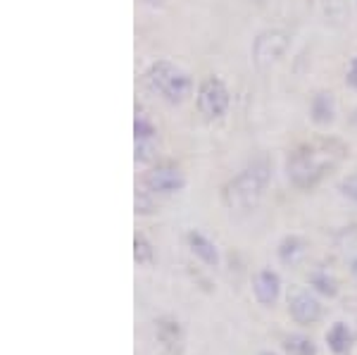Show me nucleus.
<instances>
[{"label": "nucleus", "mask_w": 357, "mask_h": 355, "mask_svg": "<svg viewBox=\"0 0 357 355\" xmlns=\"http://www.w3.org/2000/svg\"><path fill=\"white\" fill-rule=\"evenodd\" d=\"M348 146L336 136H319L296 146L286 158V176L301 191H312L343 165Z\"/></svg>", "instance_id": "obj_1"}, {"label": "nucleus", "mask_w": 357, "mask_h": 355, "mask_svg": "<svg viewBox=\"0 0 357 355\" xmlns=\"http://www.w3.org/2000/svg\"><path fill=\"white\" fill-rule=\"evenodd\" d=\"M272 179V165L264 158L250 163L222 186V203L231 213H248L262 200Z\"/></svg>", "instance_id": "obj_2"}, {"label": "nucleus", "mask_w": 357, "mask_h": 355, "mask_svg": "<svg viewBox=\"0 0 357 355\" xmlns=\"http://www.w3.org/2000/svg\"><path fill=\"white\" fill-rule=\"evenodd\" d=\"M143 84L151 93L160 96L169 105H178L193 93V79L172 60H155L143 74Z\"/></svg>", "instance_id": "obj_3"}, {"label": "nucleus", "mask_w": 357, "mask_h": 355, "mask_svg": "<svg viewBox=\"0 0 357 355\" xmlns=\"http://www.w3.org/2000/svg\"><path fill=\"white\" fill-rule=\"evenodd\" d=\"M195 105H198V112L203 114V119L220 122L229 112V105H231V93H229V86L224 84V79L215 77V74L205 77L198 84V91H195Z\"/></svg>", "instance_id": "obj_4"}, {"label": "nucleus", "mask_w": 357, "mask_h": 355, "mask_svg": "<svg viewBox=\"0 0 357 355\" xmlns=\"http://www.w3.org/2000/svg\"><path fill=\"white\" fill-rule=\"evenodd\" d=\"M291 48V33L286 29H264L255 36L252 41V48H250V55H252V65L257 70H269L274 67L276 62L281 60Z\"/></svg>", "instance_id": "obj_5"}, {"label": "nucleus", "mask_w": 357, "mask_h": 355, "mask_svg": "<svg viewBox=\"0 0 357 355\" xmlns=\"http://www.w3.org/2000/svg\"><path fill=\"white\" fill-rule=\"evenodd\" d=\"M141 186L146 188V191L155 193L158 198H169V196H174V193L183 191V186H186V174H183L176 163L165 160V163H158L155 167H151L141 176Z\"/></svg>", "instance_id": "obj_6"}, {"label": "nucleus", "mask_w": 357, "mask_h": 355, "mask_svg": "<svg viewBox=\"0 0 357 355\" xmlns=\"http://www.w3.org/2000/svg\"><path fill=\"white\" fill-rule=\"evenodd\" d=\"M158 153V127L143 112L134 117V158L136 163H151Z\"/></svg>", "instance_id": "obj_7"}, {"label": "nucleus", "mask_w": 357, "mask_h": 355, "mask_svg": "<svg viewBox=\"0 0 357 355\" xmlns=\"http://www.w3.org/2000/svg\"><path fill=\"white\" fill-rule=\"evenodd\" d=\"M155 339L165 355H183L186 351V334H183L181 322L169 315L155 319Z\"/></svg>", "instance_id": "obj_8"}, {"label": "nucleus", "mask_w": 357, "mask_h": 355, "mask_svg": "<svg viewBox=\"0 0 357 355\" xmlns=\"http://www.w3.org/2000/svg\"><path fill=\"white\" fill-rule=\"evenodd\" d=\"M289 312L298 324L307 327V324H317L321 319V303L310 291L298 289L289 296Z\"/></svg>", "instance_id": "obj_9"}, {"label": "nucleus", "mask_w": 357, "mask_h": 355, "mask_svg": "<svg viewBox=\"0 0 357 355\" xmlns=\"http://www.w3.org/2000/svg\"><path fill=\"white\" fill-rule=\"evenodd\" d=\"M252 294L260 305H274L281 296V277L274 270H260L252 277Z\"/></svg>", "instance_id": "obj_10"}, {"label": "nucleus", "mask_w": 357, "mask_h": 355, "mask_svg": "<svg viewBox=\"0 0 357 355\" xmlns=\"http://www.w3.org/2000/svg\"><path fill=\"white\" fill-rule=\"evenodd\" d=\"M186 243H188V248H191V253L198 257L203 265H207V267L220 265V250H217L215 241H210L203 232L191 229V232L186 234Z\"/></svg>", "instance_id": "obj_11"}, {"label": "nucleus", "mask_w": 357, "mask_h": 355, "mask_svg": "<svg viewBox=\"0 0 357 355\" xmlns=\"http://www.w3.org/2000/svg\"><path fill=\"white\" fill-rule=\"evenodd\" d=\"M310 117L319 127L331 124L336 119V100H333V93H329V91H317L312 100H310Z\"/></svg>", "instance_id": "obj_12"}, {"label": "nucleus", "mask_w": 357, "mask_h": 355, "mask_svg": "<svg viewBox=\"0 0 357 355\" xmlns=\"http://www.w3.org/2000/svg\"><path fill=\"white\" fill-rule=\"evenodd\" d=\"M305 253H307V241L298 234H289L279 241V248H276V257H279L281 265H298L303 260Z\"/></svg>", "instance_id": "obj_13"}, {"label": "nucleus", "mask_w": 357, "mask_h": 355, "mask_svg": "<svg viewBox=\"0 0 357 355\" xmlns=\"http://www.w3.org/2000/svg\"><path fill=\"white\" fill-rule=\"evenodd\" d=\"M326 343L336 355H345L353 348V331L345 322H336L333 327L326 331Z\"/></svg>", "instance_id": "obj_14"}, {"label": "nucleus", "mask_w": 357, "mask_h": 355, "mask_svg": "<svg viewBox=\"0 0 357 355\" xmlns=\"http://www.w3.org/2000/svg\"><path fill=\"white\" fill-rule=\"evenodd\" d=\"M134 262L138 267L155 265V246L146 234H136L134 236Z\"/></svg>", "instance_id": "obj_15"}, {"label": "nucleus", "mask_w": 357, "mask_h": 355, "mask_svg": "<svg viewBox=\"0 0 357 355\" xmlns=\"http://www.w3.org/2000/svg\"><path fill=\"white\" fill-rule=\"evenodd\" d=\"M284 351L289 355H317V343L310 336L289 334L284 336Z\"/></svg>", "instance_id": "obj_16"}, {"label": "nucleus", "mask_w": 357, "mask_h": 355, "mask_svg": "<svg viewBox=\"0 0 357 355\" xmlns=\"http://www.w3.org/2000/svg\"><path fill=\"white\" fill-rule=\"evenodd\" d=\"M310 286H312L314 291H319L321 296H329V299H333V296L338 294L336 279H333L326 270H317L310 274Z\"/></svg>", "instance_id": "obj_17"}, {"label": "nucleus", "mask_w": 357, "mask_h": 355, "mask_svg": "<svg viewBox=\"0 0 357 355\" xmlns=\"http://www.w3.org/2000/svg\"><path fill=\"white\" fill-rule=\"evenodd\" d=\"M134 205H136L138 215H153V213H158V208H160V198L141 186V188H136Z\"/></svg>", "instance_id": "obj_18"}, {"label": "nucleus", "mask_w": 357, "mask_h": 355, "mask_svg": "<svg viewBox=\"0 0 357 355\" xmlns=\"http://www.w3.org/2000/svg\"><path fill=\"white\" fill-rule=\"evenodd\" d=\"M341 193L345 198L353 200V203H357V169L341 181Z\"/></svg>", "instance_id": "obj_19"}, {"label": "nucleus", "mask_w": 357, "mask_h": 355, "mask_svg": "<svg viewBox=\"0 0 357 355\" xmlns=\"http://www.w3.org/2000/svg\"><path fill=\"white\" fill-rule=\"evenodd\" d=\"M345 84L357 91V55L348 62V70H345Z\"/></svg>", "instance_id": "obj_20"}, {"label": "nucleus", "mask_w": 357, "mask_h": 355, "mask_svg": "<svg viewBox=\"0 0 357 355\" xmlns=\"http://www.w3.org/2000/svg\"><path fill=\"white\" fill-rule=\"evenodd\" d=\"M350 274H353V277L357 279V257H355L353 262H350Z\"/></svg>", "instance_id": "obj_21"}, {"label": "nucleus", "mask_w": 357, "mask_h": 355, "mask_svg": "<svg viewBox=\"0 0 357 355\" xmlns=\"http://www.w3.org/2000/svg\"><path fill=\"white\" fill-rule=\"evenodd\" d=\"M143 3H148V5H160L162 0H143Z\"/></svg>", "instance_id": "obj_22"}, {"label": "nucleus", "mask_w": 357, "mask_h": 355, "mask_svg": "<svg viewBox=\"0 0 357 355\" xmlns=\"http://www.w3.org/2000/svg\"><path fill=\"white\" fill-rule=\"evenodd\" d=\"M255 3H257V5H264V3H267V0H255Z\"/></svg>", "instance_id": "obj_23"}, {"label": "nucleus", "mask_w": 357, "mask_h": 355, "mask_svg": "<svg viewBox=\"0 0 357 355\" xmlns=\"http://www.w3.org/2000/svg\"><path fill=\"white\" fill-rule=\"evenodd\" d=\"M260 355H274V353H269V351H262Z\"/></svg>", "instance_id": "obj_24"}, {"label": "nucleus", "mask_w": 357, "mask_h": 355, "mask_svg": "<svg viewBox=\"0 0 357 355\" xmlns=\"http://www.w3.org/2000/svg\"><path fill=\"white\" fill-rule=\"evenodd\" d=\"M353 119H355V124H357V110H355V117Z\"/></svg>", "instance_id": "obj_25"}]
</instances>
